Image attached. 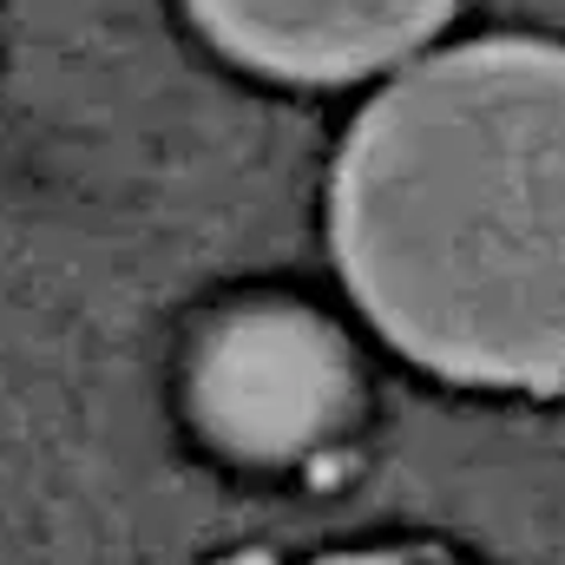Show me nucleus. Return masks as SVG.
<instances>
[{
    "label": "nucleus",
    "mask_w": 565,
    "mask_h": 565,
    "mask_svg": "<svg viewBox=\"0 0 565 565\" xmlns=\"http://www.w3.org/2000/svg\"><path fill=\"white\" fill-rule=\"evenodd\" d=\"M217 53L296 86H342L415 60L460 0H184Z\"/></svg>",
    "instance_id": "7ed1b4c3"
},
{
    "label": "nucleus",
    "mask_w": 565,
    "mask_h": 565,
    "mask_svg": "<svg viewBox=\"0 0 565 565\" xmlns=\"http://www.w3.org/2000/svg\"><path fill=\"white\" fill-rule=\"evenodd\" d=\"M309 565H460V559H440L427 546H375V553H335V559H309Z\"/></svg>",
    "instance_id": "20e7f679"
},
{
    "label": "nucleus",
    "mask_w": 565,
    "mask_h": 565,
    "mask_svg": "<svg viewBox=\"0 0 565 565\" xmlns=\"http://www.w3.org/2000/svg\"><path fill=\"white\" fill-rule=\"evenodd\" d=\"M191 408L237 460H302L335 440L355 408L349 342L302 302H244L204 335Z\"/></svg>",
    "instance_id": "f03ea898"
},
{
    "label": "nucleus",
    "mask_w": 565,
    "mask_h": 565,
    "mask_svg": "<svg viewBox=\"0 0 565 565\" xmlns=\"http://www.w3.org/2000/svg\"><path fill=\"white\" fill-rule=\"evenodd\" d=\"M329 250L362 316L460 388L565 382V46H440L349 126Z\"/></svg>",
    "instance_id": "f257e3e1"
}]
</instances>
